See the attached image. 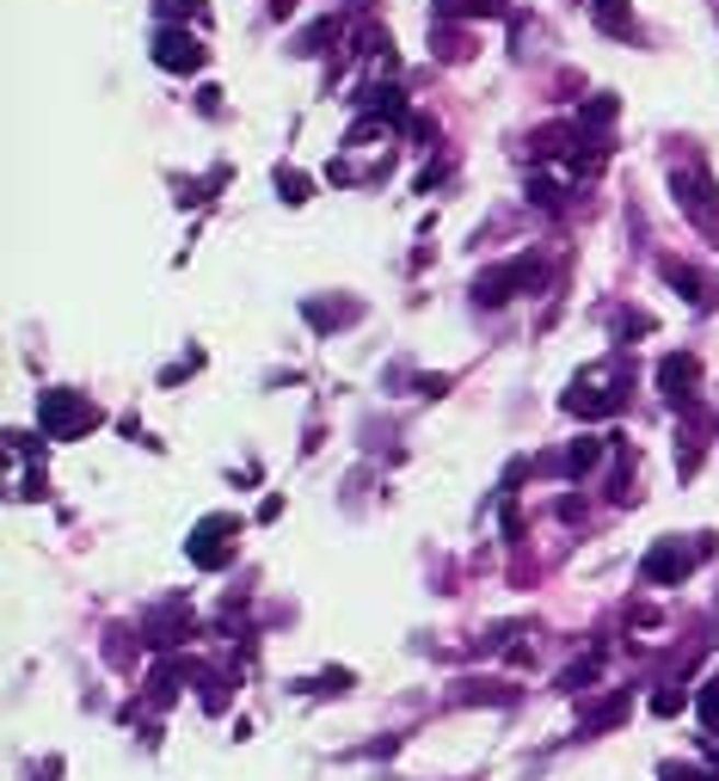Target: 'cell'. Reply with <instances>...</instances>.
<instances>
[{"instance_id":"cell-1","label":"cell","mask_w":719,"mask_h":781,"mask_svg":"<svg viewBox=\"0 0 719 781\" xmlns=\"http://www.w3.org/2000/svg\"><path fill=\"white\" fill-rule=\"evenodd\" d=\"M93 425V407H80V400H68V394H49L44 400V431L49 438H68V431H87Z\"/></svg>"},{"instance_id":"cell-2","label":"cell","mask_w":719,"mask_h":781,"mask_svg":"<svg viewBox=\"0 0 719 781\" xmlns=\"http://www.w3.org/2000/svg\"><path fill=\"white\" fill-rule=\"evenodd\" d=\"M646 573H652V578H683V573H688V554H676V547H658L652 561H646Z\"/></svg>"},{"instance_id":"cell-3","label":"cell","mask_w":719,"mask_h":781,"mask_svg":"<svg viewBox=\"0 0 719 781\" xmlns=\"http://www.w3.org/2000/svg\"><path fill=\"white\" fill-rule=\"evenodd\" d=\"M701 720H707V726H719V671L707 677V689H701Z\"/></svg>"}]
</instances>
